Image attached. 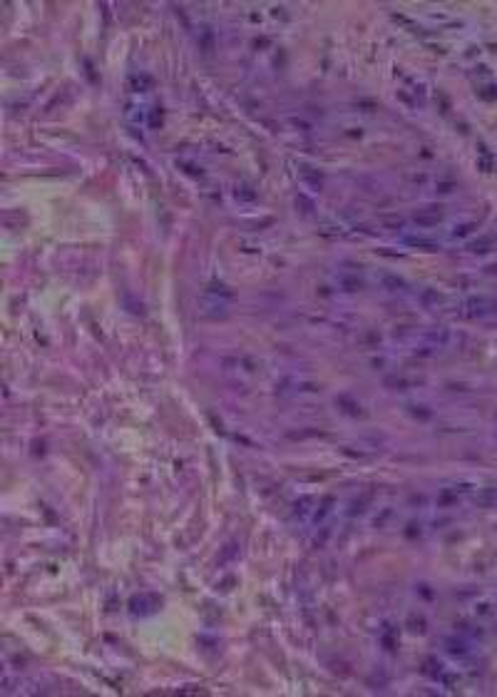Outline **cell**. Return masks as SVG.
I'll return each instance as SVG.
<instances>
[{"mask_svg": "<svg viewBox=\"0 0 497 697\" xmlns=\"http://www.w3.org/2000/svg\"><path fill=\"white\" fill-rule=\"evenodd\" d=\"M465 314L467 317H478V319H483V317H492V314H497V301L495 299H487V297H472V299H467L465 301Z\"/></svg>", "mask_w": 497, "mask_h": 697, "instance_id": "cell-1", "label": "cell"}]
</instances>
